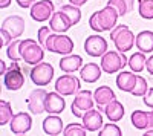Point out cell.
<instances>
[{
	"label": "cell",
	"mask_w": 153,
	"mask_h": 136,
	"mask_svg": "<svg viewBox=\"0 0 153 136\" xmlns=\"http://www.w3.org/2000/svg\"><path fill=\"white\" fill-rule=\"evenodd\" d=\"M45 106H46V112L49 115H58V113H61L63 110H65L66 103H65V100H63V95L55 90V92L48 93Z\"/></svg>",
	"instance_id": "e0dca14e"
},
{
	"label": "cell",
	"mask_w": 153,
	"mask_h": 136,
	"mask_svg": "<svg viewBox=\"0 0 153 136\" xmlns=\"http://www.w3.org/2000/svg\"><path fill=\"white\" fill-rule=\"evenodd\" d=\"M94 100H95L100 110H104V107L109 103L117 100V95H115V92L109 87V86H100L97 90H94Z\"/></svg>",
	"instance_id": "ac0fdd59"
},
{
	"label": "cell",
	"mask_w": 153,
	"mask_h": 136,
	"mask_svg": "<svg viewBox=\"0 0 153 136\" xmlns=\"http://www.w3.org/2000/svg\"><path fill=\"white\" fill-rule=\"evenodd\" d=\"M83 126L87 129V132H98L103 127V116H101V110L91 109L81 116Z\"/></svg>",
	"instance_id": "2e32d148"
},
{
	"label": "cell",
	"mask_w": 153,
	"mask_h": 136,
	"mask_svg": "<svg viewBox=\"0 0 153 136\" xmlns=\"http://www.w3.org/2000/svg\"><path fill=\"white\" fill-rule=\"evenodd\" d=\"M29 77L35 86H48L54 78V67L51 63H43L42 61L31 69Z\"/></svg>",
	"instance_id": "ba28073f"
},
{
	"label": "cell",
	"mask_w": 153,
	"mask_h": 136,
	"mask_svg": "<svg viewBox=\"0 0 153 136\" xmlns=\"http://www.w3.org/2000/svg\"><path fill=\"white\" fill-rule=\"evenodd\" d=\"M20 54H22L23 61L26 64H29V66H35L38 63H42L43 57H45L43 46L38 44L37 41H34L32 38L22 40V43H20Z\"/></svg>",
	"instance_id": "277c9868"
},
{
	"label": "cell",
	"mask_w": 153,
	"mask_h": 136,
	"mask_svg": "<svg viewBox=\"0 0 153 136\" xmlns=\"http://www.w3.org/2000/svg\"><path fill=\"white\" fill-rule=\"evenodd\" d=\"M146 63H147V57L144 55V52H135L130 58H129V67L132 69V72L139 73L141 70L146 69Z\"/></svg>",
	"instance_id": "484cf974"
},
{
	"label": "cell",
	"mask_w": 153,
	"mask_h": 136,
	"mask_svg": "<svg viewBox=\"0 0 153 136\" xmlns=\"http://www.w3.org/2000/svg\"><path fill=\"white\" fill-rule=\"evenodd\" d=\"M9 127H11V132L14 135H25L32 127V118H31L29 113L20 112V113L12 116V119L9 122Z\"/></svg>",
	"instance_id": "5bb4252c"
},
{
	"label": "cell",
	"mask_w": 153,
	"mask_h": 136,
	"mask_svg": "<svg viewBox=\"0 0 153 136\" xmlns=\"http://www.w3.org/2000/svg\"><path fill=\"white\" fill-rule=\"evenodd\" d=\"M17 2V5L20 6V8H29V6H32L34 3H35V0H16Z\"/></svg>",
	"instance_id": "74e56055"
},
{
	"label": "cell",
	"mask_w": 153,
	"mask_h": 136,
	"mask_svg": "<svg viewBox=\"0 0 153 136\" xmlns=\"http://www.w3.org/2000/svg\"><path fill=\"white\" fill-rule=\"evenodd\" d=\"M46 98H48V92L45 89H35L29 93L28 96V109L29 112L34 113V115H42L43 112H46Z\"/></svg>",
	"instance_id": "30bf717a"
},
{
	"label": "cell",
	"mask_w": 153,
	"mask_h": 136,
	"mask_svg": "<svg viewBox=\"0 0 153 136\" xmlns=\"http://www.w3.org/2000/svg\"><path fill=\"white\" fill-rule=\"evenodd\" d=\"M138 75H135L133 72H120V75L117 77V87L123 92H132L136 86Z\"/></svg>",
	"instance_id": "d6986e66"
},
{
	"label": "cell",
	"mask_w": 153,
	"mask_h": 136,
	"mask_svg": "<svg viewBox=\"0 0 153 136\" xmlns=\"http://www.w3.org/2000/svg\"><path fill=\"white\" fill-rule=\"evenodd\" d=\"M81 83L80 78H76L72 73H66V75H61L57 81H55V90L58 93H61L63 96L68 95H76L80 92Z\"/></svg>",
	"instance_id": "9c48e42d"
},
{
	"label": "cell",
	"mask_w": 153,
	"mask_h": 136,
	"mask_svg": "<svg viewBox=\"0 0 153 136\" xmlns=\"http://www.w3.org/2000/svg\"><path fill=\"white\" fill-rule=\"evenodd\" d=\"M45 49L49 52L60 54V55H69L74 52V41L71 37L58 32H51L48 40L45 43Z\"/></svg>",
	"instance_id": "3957f363"
},
{
	"label": "cell",
	"mask_w": 153,
	"mask_h": 136,
	"mask_svg": "<svg viewBox=\"0 0 153 136\" xmlns=\"http://www.w3.org/2000/svg\"><path fill=\"white\" fill-rule=\"evenodd\" d=\"M11 5V0H0V8H8Z\"/></svg>",
	"instance_id": "b9f144b4"
},
{
	"label": "cell",
	"mask_w": 153,
	"mask_h": 136,
	"mask_svg": "<svg viewBox=\"0 0 153 136\" xmlns=\"http://www.w3.org/2000/svg\"><path fill=\"white\" fill-rule=\"evenodd\" d=\"M130 119H132V124L135 126V129H139V130L152 129V112L135 110L130 116Z\"/></svg>",
	"instance_id": "7402d4cb"
},
{
	"label": "cell",
	"mask_w": 153,
	"mask_h": 136,
	"mask_svg": "<svg viewBox=\"0 0 153 136\" xmlns=\"http://www.w3.org/2000/svg\"><path fill=\"white\" fill-rule=\"evenodd\" d=\"M0 66H2V67H0V73H2V75H5V73L8 72V67H6V63H5L3 60L0 61Z\"/></svg>",
	"instance_id": "ab89813d"
},
{
	"label": "cell",
	"mask_w": 153,
	"mask_h": 136,
	"mask_svg": "<svg viewBox=\"0 0 153 136\" xmlns=\"http://www.w3.org/2000/svg\"><path fill=\"white\" fill-rule=\"evenodd\" d=\"M98 135L100 136H121L123 133H121V129L117 124H110V122H109V124L101 127V130L98 132Z\"/></svg>",
	"instance_id": "1f68e13d"
},
{
	"label": "cell",
	"mask_w": 153,
	"mask_h": 136,
	"mask_svg": "<svg viewBox=\"0 0 153 136\" xmlns=\"http://www.w3.org/2000/svg\"><path fill=\"white\" fill-rule=\"evenodd\" d=\"M124 106H123V103H120V101H117V100H113L112 103H109L106 107H104V113H106V116L109 118V121H112V122H118V121H121L123 119V116H124Z\"/></svg>",
	"instance_id": "d4e9b609"
},
{
	"label": "cell",
	"mask_w": 153,
	"mask_h": 136,
	"mask_svg": "<svg viewBox=\"0 0 153 136\" xmlns=\"http://www.w3.org/2000/svg\"><path fill=\"white\" fill-rule=\"evenodd\" d=\"M61 11L68 16V18L71 20L72 24H76V23L80 21V18H81V11H80V8L75 6V5H72V3H71V5H63V6H61Z\"/></svg>",
	"instance_id": "83f0119b"
},
{
	"label": "cell",
	"mask_w": 153,
	"mask_h": 136,
	"mask_svg": "<svg viewBox=\"0 0 153 136\" xmlns=\"http://www.w3.org/2000/svg\"><path fill=\"white\" fill-rule=\"evenodd\" d=\"M147 90H149V86H147L146 78H143V77H139V75H138L136 86H135V89H133L130 93L135 95V96H144V95L147 93Z\"/></svg>",
	"instance_id": "d6a6232c"
},
{
	"label": "cell",
	"mask_w": 153,
	"mask_h": 136,
	"mask_svg": "<svg viewBox=\"0 0 153 136\" xmlns=\"http://www.w3.org/2000/svg\"><path fill=\"white\" fill-rule=\"evenodd\" d=\"M2 29L11 35L12 40H16L25 32V20L20 16H9L2 21Z\"/></svg>",
	"instance_id": "4fadbf2b"
},
{
	"label": "cell",
	"mask_w": 153,
	"mask_h": 136,
	"mask_svg": "<svg viewBox=\"0 0 153 136\" xmlns=\"http://www.w3.org/2000/svg\"><path fill=\"white\" fill-rule=\"evenodd\" d=\"M127 64H129V60L127 57L120 52V51H107L103 57H101V69L106 73H115L123 70Z\"/></svg>",
	"instance_id": "5b68a950"
},
{
	"label": "cell",
	"mask_w": 153,
	"mask_h": 136,
	"mask_svg": "<svg viewBox=\"0 0 153 136\" xmlns=\"http://www.w3.org/2000/svg\"><path fill=\"white\" fill-rule=\"evenodd\" d=\"M86 127L83 124H69L65 130L63 135L65 136H86Z\"/></svg>",
	"instance_id": "4dcf8cb0"
},
{
	"label": "cell",
	"mask_w": 153,
	"mask_h": 136,
	"mask_svg": "<svg viewBox=\"0 0 153 136\" xmlns=\"http://www.w3.org/2000/svg\"><path fill=\"white\" fill-rule=\"evenodd\" d=\"M3 83L5 87L11 92L20 90L25 84V73L22 70V67L19 66V61H12L11 67L8 69V72L3 75Z\"/></svg>",
	"instance_id": "52a82bcc"
},
{
	"label": "cell",
	"mask_w": 153,
	"mask_h": 136,
	"mask_svg": "<svg viewBox=\"0 0 153 136\" xmlns=\"http://www.w3.org/2000/svg\"><path fill=\"white\" fill-rule=\"evenodd\" d=\"M84 51L91 57H103L107 52V41L101 35H91L84 41Z\"/></svg>",
	"instance_id": "7c38bea8"
},
{
	"label": "cell",
	"mask_w": 153,
	"mask_h": 136,
	"mask_svg": "<svg viewBox=\"0 0 153 136\" xmlns=\"http://www.w3.org/2000/svg\"><path fill=\"white\" fill-rule=\"evenodd\" d=\"M101 70L103 69H101V66H98L97 63H87L86 66H83L80 69V77L86 83H95L101 77Z\"/></svg>",
	"instance_id": "603a6c76"
},
{
	"label": "cell",
	"mask_w": 153,
	"mask_h": 136,
	"mask_svg": "<svg viewBox=\"0 0 153 136\" xmlns=\"http://www.w3.org/2000/svg\"><path fill=\"white\" fill-rule=\"evenodd\" d=\"M110 40L115 43V47L120 52L126 54L133 47V44L136 41V37L129 29V26H126V24H117L110 31Z\"/></svg>",
	"instance_id": "7a4b0ae2"
},
{
	"label": "cell",
	"mask_w": 153,
	"mask_h": 136,
	"mask_svg": "<svg viewBox=\"0 0 153 136\" xmlns=\"http://www.w3.org/2000/svg\"><path fill=\"white\" fill-rule=\"evenodd\" d=\"M152 129H153V110H152Z\"/></svg>",
	"instance_id": "f6af8a7d"
},
{
	"label": "cell",
	"mask_w": 153,
	"mask_h": 136,
	"mask_svg": "<svg viewBox=\"0 0 153 136\" xmlns=\"http://www.w3.org/2000/svg\"><path fill=\"white\" fill-rule=\"evenodd\" d=\"M54 16V3L51 0H38L31 6V17L35 21H46Z\"/></svg>",
	"instance_id": "8fae6325"
},
{
	"label": "cell",
	"mask_w": 153,
	"mask_h": 136,
	"mask_svg": "<svg viewBox=\"0 0 153 136\" xmlns=\"http://www.w3.org/2000/svg\"><path fill=\"white\" fill-rule=\"evenodd\" d=\"M144 136H153V129H150V130H147V132L144 133Z\"/></svg>",
	"instance_id": "ee69618b"
},
{
	"label": "cell",
	"mask_w": 153,
	"mask_h": 136,
	"mask_svg": "<svg viewBox=\"0 0 153 136\" xmlns=\"http://www.w3.org/2000/svg\"><path fill=\"white\" fill-rule=\"evenodd\" d=\"M49 26H51V29H52V32L65 34L66 31H69L74 26V24L71 23V20L68 18V16L60 9V11L54 12V16L49 18Z\"/></svg>",
	"instance_id": "9a60e30c"
},
{
	"label": "cell",
	"mask_w": 153,
	"mask_h": 136,
	"mask_svg": "<svg viewBox=\"0 0 153 136\" xmlns=\"http://www.w3.org/2000/svg\"><path fill=\"white\" fill-rule=\"evenodd\" d=\"M118 17H120L118 11L113 6L107 5L106 8L94 12V14L91 16V18H89V26H91L92 31H95V32L112 31L115 26H117Z\"/></svg>",
	"instance_id": "6da1fadb"
},
{
	"label": "cell",
	"mask_w": 153,
	"mask_h": 136,
	"mask_svg": "<svg viewBox=\"0 0 153 136\" xmlns=\"http://www.w3.org/2000/svg\"><path fill=\"white\" fill-rule=\"evenodd\" d=\"M107 5H110V6H113L115 9H117L120 17L126 16L127 12H130L129 11V6H127V3H126V0H109Z\"/></svg>",
	"instance_id": "836d02e7"
},
{
	"label": "cell",
	"mask_w": 153,
	"mask_h": 136,
	"mask_svg": "<svg viewBox=\"0 0 153 136\" xmlns=\"http://www.w3.org/2000/svg\"><path fill=\"white\" fill-rule=\"evenodd\" d=\"M136 47L144 54L153 52V32L152 31H141L136 35Z\"/></svg>",
	"instance_id": "cb8c5ba5"
},
{
	"label": "cell",
	"mask_w": 153,
	"mask_h": 136,
	"mask_svg": "<svg viewBox=\"0 0 153 136\" xmlns=\"http://www.w3.org/2000/svg\"><path fill=\"white\" fill-rule=\"evenodd\" d=\"M138 12L146 20L153 18V0H138Z\"/></svg>",
	"instance_id": "4316f807"
},
{
	"label": "cell",
	"mask_w": 153,
	"mask_h": 136,
	"mask_svg": "<svg viewBox=\"0 0 153 136\" xmlns=\"http://www.w3.org/2000/svg\"><path fill=\"white\" fill-rule=\"evenodd\" d=\"M69 2H71L72 5H75V6H81V5H84L86 2H89V0H69Z\"/></svg>",
	"instance_id": "60d3db41"
},
{
	"label": "cell",
	"mask_w": 153,
	"mask_h": 136,
	"mask_svg": "<svg viewBox=\"0 0 153 136\" xmlns=\"http://www.w3.org/2000/svg\"><path fill=\"white\" fill-rule=\"evenodd\" d=\"M65 127H63V121L60 116H55V115H51V116H46L45 121H43V132L49 136H57L60 135Z\"/></svg>",
	"instance_id": "44dd1931"
},
{
	"label": "cell",
	"mask_w": 153,
	"mask_h": 136,
	"mask_svg": "<svg viewBox=\"0 0 153 136\" xmlns=\"http://www.w3.org/2000/svg\"><path fill=\"white\" fill-rule=\"evenodd\" d=\"M20 43H22V40H12L9 44H8V47H6V55H8V58L11 60V61H20V60H23L22 58V54H20Z\"/></svg>",
	"instance_id": "f1b7e54d"
},
{
	"label": "cell",
	"mask_w": 153,
	"mask_h": 136,
	"mask_svg": "<svg viewBox=\"0 0 153 136\" xmlns=\"http://www.w3.org/2000/svg\"><path fill=\"white\" fill-rule=\"evenodd\" d=\"M144 104L150 109H153V87L147 90V93L144 95Z\"/></svg>",
	"instance_id": "d590c367"
},
{
	"label": "cell",
	"mask_w": 153,
	"mask_h": 136,
	"mask_svg": "<svg viewBox=\"0 0 153 136\" xmlns=\"http://www.w3.org/2000/svg\"><path fill=\"white\" fill-rule=\"evenodd\" d=\"M126 3H127V6H129V11H132L133 6H135V0H126Z\"/></svg>",
	"instance_id": "7bdbcfd3"
},
{
	"label": "cell",
	"mask_w": 153,
	"mask_h": 136,
	"mask_svg": "<svg viewBox=\"0 0 153 136\" xmlns=\"http://www.w3.org/2000/svg\"><path fill=\"white\" fill-rule=\"evenodd\" d=\"M83 67V58L80 55H65L60 60V69L66 73H74L75 70H78Z\"/></svg>",
	"instance_id": "ffe728a7"
},
{
	"label": "cell",
	"mask_w": 153,
	"mask_h": 136,
	"mask_svg": "<svg viewBox=\"0 0 153 136\" xmlns=\"http://www.w3.org/2000/svg\"><path fill=\"white\" fill-rule=\"evenodd\" d=\"M146 69L149 70L150 75H153V55H150L147 58V63H146Z\"/></svg>",
	"instance_id": "f35d334b"
},
{
	"label": "cell",
	"mask_w": 153,
	"mask_h": 136,
	"mask_svg": "<svg viewBox=\"0 0 153 136\" xmlns=\"http://www.w3.org/2000/svg\"><path fill=\"white\" fill-rule=\"evenodd\" d=\"M51 31H52V29H51V26H43V28L38 29V43H42L43 47H45V43H46V40H48Z\"/></svg>",
	"instance_id": "e575fe53"
},
{
	"label": "cell",
	"mask_w": 153,
	"mask_h": 136,
	"mask_svg": "<svg viewBox=\"0 0 153 136\" xmlns=\"http://www.w3.org/2000/svg\"><path fill=\"white\" fill-rule=\"evenodd\" d=\"M95 100H94V93L91 90H80L78 93L75 95L74 101L71 104V109H72V113L74 116H78L81 118L87 110L94 109L95 106Z\"/></svg>",
	"instance_id": "8992f818"
},
{
	"label": "cell",
	"mask_w": 153,
	"mask_h": 136,
	"mask_svg": "<svg viewBox=\"0 0 153 136\" xmlns=\"http://www.w3.org/2000/svg\"><path fill=\"white\" fill-rule=\"evenodd\" d=\"M12 107L8 101H0V126H6L12 119Z\"/></svg>",
	"instance_id": "f546056e"
},
{
	"label": "cell",
	"mask_w": 153,
	"mask_h": 136,
	"mask_svg": "<svg viewBox=\"0 0 153 136\" xmlns=\"http://www.w3.org/2000/svg\"><path fill=\"white\" fill-rule=\"evenodd\" d=\"M0 35H2V46H8L11 41H12V38H11V35L6 32V31H3V29H0Z\"/></svg>",
	"instance_id": "8d00e7d4"
}]
</instances>
